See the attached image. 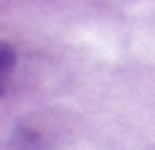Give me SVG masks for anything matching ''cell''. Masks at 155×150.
Instances as JSON below:
<instances>
[{
    "label": "cell",
    "instance_id": "1",
    "mask_svg": "<svg viewBox=\"0 0 155 150\" xmlns=\"http://www.w3.org/2000/svg\"><path fill=\"white\" fill-rule=\"evenodd\" d=\"M13 65H16V52H13L11 44H0V78H3V83H5L8 78H11V70Z\"/></svg>",
    "mask_w": 155,
    "mask_h": 150
}]
</instances>
